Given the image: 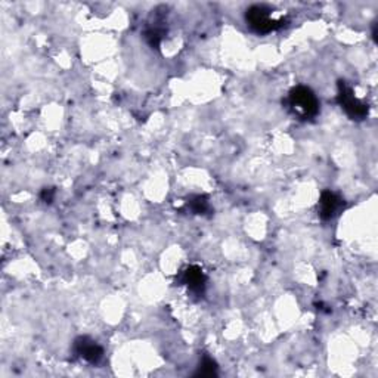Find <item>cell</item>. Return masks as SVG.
Instances as JSON below:
<instances>
[{"mask_svg":"<svg viewBox=\"0 0 378 378\" xmlns=\"http://www.w3.org/2000/svg\"><path fill=\"white\" fill-rule=\"evenodd\" d=\"M288 110L300 120H312L319 114V101L308 86L292 88L287 98Z\"/></svg>","mask_w":378,"mask_h":378,"instance_id":"6da1fadb","label":"cell"},{"mask_svg":"<svg viewBox=\"0 0 378 378\" xmlns=\"http://www.w3.org/2000/svg\"><path fill=\"white\" fill-rule=\"evenodd\" d=\"M247 26L257 34H269L286 26V19L272 18V9L266 5H253L246 10Z\"/></svg>","mask_w":378,"mask_h":378,"instance_id":"7a4b0ae2","label":"cell"},{"mask_svg":"<svg viewBox=\"0 0 378 378\" xmlns=\"http://www.w3.org/2000/svg\"><path fill=\"white\" fill-rule=\"evenodd\" d=\"M337 102L352 120L362 121L368 117V105L355 97L353 89L344 80L337 83Z\"/></svg>","mask_w":378,"mask_h":378,"instance_id":"3957f363","label":"cell"},{"mask_svg":"<svg viewBox=\"0 0 378 378\" xmlns=\"http://www.w3.org/2000/svg\"><path fill=\"white\" fill-rule=\"evenodd\" d=\"M344 208V199L330 189L324 191L319 198L318 204V215L322 220H331L335 216H339L341 210Z\"/></svg>","mask_w":378,"mask_h":378,"instance_id":"277c9868","label":"cell"},{"mask_svg":"<svg viewBox=\"0 0 378 378\" xmlns=\"http://www.w3.org/2000/svg\"><path fill=\"white\" fill-rule=\"evenodd\" d=\"M177 281L181 282V286H186L189 291L195 294V296H201L206 291L207 277L199 266H188L185 270H182V274Z\"/></svg>","mask_w":378,"mask_h":378,"instance_id":"5b68a950","label":"cell"},{"mask_svg":"<svg viewBox=\"0 0 378 378\" xmlns=\"http://www.w3.org/2000/svg\"><path fill=\"white\" fill-rule=\"evenodd\" d=\"M74 352L77 356H80L81 359H85L86 362H89L92 365L99 364L103 358V349L97 341L86 337V335L85 337L76 339Z\"/></svg>","mask_w":378,"mask_h":378,"instance_id":"8992f818","label":"cell"},{"mask_svg":"<svg viewBox=\"0 0 378 378\" xmlns=\"http://www.w3.org/2000/svg\"><path fill=\"white\" fill-rule=\"evenodd\" d=\"M186 207L191 210L194 215H207L210 210V203L208 198L206 195H192L191 198L186 201Z\"/></svg>","mask_w":378,"mask_h":378,"instance_id":"52a82bcc","label":"cell"},{"mask_svg":"<svg viewBox=\"0 0 378 378\" xmlns=\"http://www.w3.org/2000/svg\"><path fill=\"white\" fill-rule=\"evenodd\" d=\"M217 372H219V368H217L216 361L210 358L208 355H204L201 361H199L195 377H216Z\"/></svg>","mask_w":378,"mask_h":378,"instance_id":"ba28073f","label":"cell"},{"mask_svg":"<svg viewBox=\"0 0 378 378\" xmlns=\"http://www.w3.org/2000/svg\"><path fill=\"white\" fill-rule=\"evenodd\" d=\"M160 23H155L145 30V39L152 49H159L161 45V40L164 36V28L159 26Z\"/></svg>","mask_w":378,"mask_h":378,"instance_id":"9c48e42d","label":"cell"},{"mask_svg":"<svg viewBox=\"0 0 378 378\" xmlns=\"http://www.w3.org/2000/svg\"><path fill=\"white\" fill-rule=\"evenodd\" d=\"M55 189L54 188H43L40 192V199L46 204H52V201L55 199Z\"/></svg>","mask_w":378,"mask_h":378,"instance_id":"30bf717a","label":"cell"}]
</instances>
